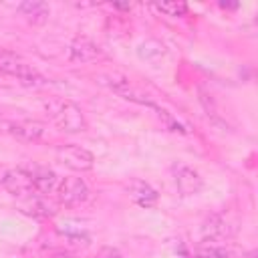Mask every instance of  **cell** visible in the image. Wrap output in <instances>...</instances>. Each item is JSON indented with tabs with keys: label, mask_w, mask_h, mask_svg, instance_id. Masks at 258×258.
Returning <instances> with one entry per match:
<instances>
[{
	"label": "cell",
	"mask_w": 258,
	"mask_h": 258,
	"mask_svg": "<svg viewBox=\"0 0 258 258\" xmlns=\"http://www.w3.org/2000/svg\"><path fill=\"white\" fill-rule=\"evenodd\" d=\"M44 111L50 123L64 133H83L89 127L81 107L69 99H48L44 101Z\"/></svg>",
	"instance_id": "1"
},
{
	"label": "cell",
	"mask_w": 258,
	"mask_h": 258,
	"mask_svg": "<svg viewBox=\"0 0 258 258\" xmlns=\"http://www.w3.org/2000/svg\"><path fill=\"white\" fill-rule=\"evenodd\" d=\"M0 73L12 77L20 85H26V87H32V89L48 85V79L40 71H36L20 54H16L12 50H6V48H0Z\"/></svg>",
	"instance_id": "2"
},
{
	"label": "cell",
	"mask_w": 258,
	"mask_h": 258,
	"mask_svg": "<svg viewBox=\"0 0 258 258\" xmlns=\"http://www.w3.org/2000/svg\"><path fill=\"white\" fill-rule=\"evenodd\" d=\"M54 157L60 165L73 169V171H89L95 165V155L75 143H64L54 149Z\"/></svg>",
	"instance_id": "3"
},
{
	"label": "cell",
	"mask_w": 258,
	"mask_h": 258,
	"mask_svg": "<svg viewBox=\"0 0 258 258\" xmlns=\"http://www.w3.org/2000/svg\"><path fill=\"white\" fill-rule=\"evenodd\" d=\"M89 194H91L89 185L85 183L83 177L69 175V177H62L56 185V200L64 208H77L85 204L89 200Z\"/></svg>",
	"instance_id": "4"
},
{
	"label": "cell",
	"mask_w": 258,
	"mask_h": 258,
	"mask_svg": "<svg viewBox=\"0 0 258 258\" xmlns=\"http://www.w3.org/2000/svg\"><path fill=\"white\" fill-rule=\"evenodd\" d=\"M6 131L24 143H40L46 139V125L36 119H20L6 123Z\"/></svg>",
	"instance_id": "5"
},
{
	"label": "cell",
	"mask_w": 258,
	"mask_h": 258,
	"mask_svg": "<svg viewBox=\"0 0 258 258\" xmlns=\"http://www.w3.org/2000/svg\"><path fill=\"white\" fill-rule=\"evenodd\" d=\"M2 187L14 196V198H20V200H26L30 196H36L34 194V185H32V177L30 173L26 171V167H14V169H6V175H4V181H2Z\"/></svg>",
	"instance_id": "6"
},
{
	"label": "cell",
	"mask_w": 258,
	"mask_h": 258,
	"mask_svg": "<svg viewBox=\"0 0 258 258\" xmlns=\"http://www.w3.org/2000/svg\"><path fill=\"white\" fill-rule=\"evenodd\" d=\"M171 171H173L175 187H177V191L181 196H196L202 189L204 179H202V175L194 167L183 165V163H177V165H173Z\"/></svg>",
	"instance_id": "7"
},
{
	"label": "cell",
	"mask_w": 258,
	"mask_h": 258,
	"mask_svg": "<svg viewBox=\"0 0 258 258\" xmlns=\"http://www.w3.org/2000/svg\"><path fill=\"white\" fill-rule=\"evenodd\" d=\"M103 50L87 36H75L69 44V60L73 62H93L103 58Z\"/></svg>",
	"instance_id": "8"
},
{
	"label": "cell",
	"mask_w": 258,
	"mask_h": 258,
	"mask_svg": "<svg viewBox=\"0 0 258 258\" xmlns=\"http://www.w3.org/2000/svg\"><path fill=\"white\" fill-rule=\"evenodd\" d=\"M26 171L32 177V185H34L36 196H48L52 189H56L58 177L52 169H48L44 165H32V167H26Z\"/></svg>",
	"instance_id": "9"
},
{
	"label": "cell",
	"mask_w": 258,
	"mask_h": 258,
	"mask_svg": "<svg viewBox=\"0 0 258 258\" xmlns=\"http://www.w3.org/2000/svg\"><path fill=\"white\" fill-rule=\"evenodd\" d=\"M127 194H129V198H131L137 206H141V208H151V206H155V204H157V198H159V194H157L147 181H143V179H131V181L127 183Z\"/></svg>",
	"instance_id": "10"
},
{
	"label": "cell",
	"mask_w": 258,
	"mask_h": 258,
	"mask_svg": "<svg viewBox=\"0 0 258 258\" xmlns=\"http://www.w3.org/2000/svg\"><path fill=\"white\" fill-rule=\"evenodd\" d=\"M18 12L30 22V24H44L50 16V8L46 2H40V0H26V2H20L18 4Z\"/></svg>",
	"instance_id": "11"
},
{
	"label": "cell",
	"mask_w": 258,
	"mask_h": 258,
	"mask_svg": "<svg viewBox=\"0 0 258 258\" xmlns=\"http://www.w3.org/2000/svg\"><path fill=\"white\" fill-rule=\"evenodd\" d=\"M137 54H139V58L153 62V60H157V58H161L165 54V46L161 42H157V40H145V42L139 44Z\"/></svg>",
	"instance_id": "12"
},
{
	"label": "cell",
	"mask_w": 258,
	"mask_h": 258,
	"mask_svg": "<svg viewBox=\"0 0 258 258\" xmlns=\"http://www.w3.org/2000/svg\"><path fill=\"white\" fill-rule=\"evenodd\" d=\"M202 232L206 238H222L228 234V226L224 224V220L220 216H210L206 220V224L202 226Z\"/></svg>",
	"instance_id": "13"
},
{
	"label": "cell",
	"mask_w": 258,
	"mask_h": 258,
	"mask_svg": "<svg viewBox=\"0 0 258 258\" xmlns=\"http://www.w3.org/2000/svg\"><path fill=\"white\" fill-rule=\"evenodd\" d=\"M155 12H161L165 16H185L187 14V4L185 2H161V4H153Z\"/></svg>",
	"instance_id": "14"
},
{
	"label": "cell",
	"mask_w": 258,
	"mask_h": 258,
	"mask_svg": "<svg viewBox=\"0 0 258 258\" xmlns=\"http://www.w3.org/2000/svg\"><path fill=\"white\" fill-rule=\"evenodd\" d=\"M196 258H232V254L226 248H220V246H206V248L198 250Z\"/></svg>",
	"instance_id": "15"
},
{
	"label": "cell",
	"mask_w": 258,
	"mask_h": 258,
	"mask_svg": "<svg viewBox=\"0 0 258 258\" xmlns=\"http://www.w3.org/2000/svg\"><path fill=\"white\" fill-rule=\"evenodd\" d=\"M95 258H123V254H121L117 248H113V246H103V248L95 254Z\"/></svg>",
	"instance_id": "16"
},
{
	"label": "cell",
	"mask_w": 258,
	"mask_h": 258,
	"mask_svg": "<svg viewBox=\"0 0 258 258\" xmlns=\"http://www.w3.org/2000/svg\"><path fill=\"white\" fill-rule=\"evenodd\" d=\"M4 175H6V167L0 163V185H2V181H4Z\"/></svg>",
	"instance_id": "17"
},
{
	"label": "cell",
	"mask_w": 258,
	"mask_h": 258,
	"mask_svg": "<svg viewBox=\"0 0 258 258\" xmlns=\"http://www.w3.org/2000/svg\"><path fill=\"white\" fill-rule=\"evenodd\" d=\"M220 6L222 8H238V4H224V2H220Z\"/></svg>",
	"instance_id": "18"
},
{
	"label": "cell",
	"mask_w": 258,
	"mask_h": 258,
	"mask_svg": "<svg viewBox=\"0 0 258 258\" xmlns=\"http://www.w3.org/2000/svg\"><path fill=\"white\" fill-rule=\"evenodd\" d=\"M50 258H73V256H69V254H60V256H50Z\"/></svg>",
	"instance_id": "19"
}]
</instances>
